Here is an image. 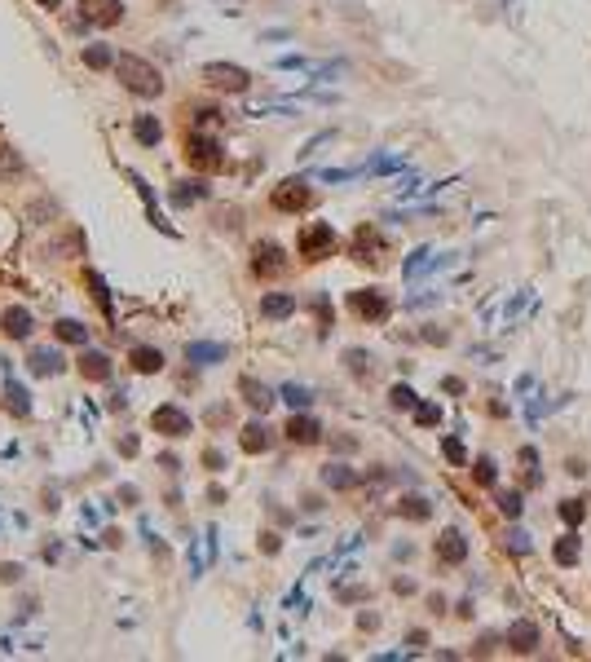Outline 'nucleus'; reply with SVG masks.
I'll return each mask as SVG.
<instances>
[{
	"mask_svg": "<svg viewBox=\"0 0 591 662\" xmlns=\"http://www.w3.org/2000/svg\"><path fill=\"white\" fill-rule=\"evenodd\" d=\"M115 76H119V84H124L128 93H137V98H159L164 93V71L155 62H146V58H137V53H119L115 58Z\"/></svg>",
	"mask_w": 591,
	"mask_h": 662,
	"instance_id": "obj_1",
	"label": "nucleus"
},
{
	"mask_svg": "<svg viewBox=\"0 0 591 662\" xmlns=\"http://www.w3.org/2000/svg\"><path fill=\"white\" fill-rule=\"evenodd\" d=\"M186 164L195 168V173H221L225 168V146L212 137V132H203V128H190L186 132Z\"/></svg>",
	"mask_w": 591,
	"mask_h": 662,
	"instance_id": "obj_2",
	"label": "nucleus"
},
{
	"mask_svg": "<svg viewBox=\"0 0 591 662\" xmlns=\"http://www.w3.org/2000/svg\"><path fill=\"white\" fill-rule=\"evenodd\" d=\"M296 247H300V256H305V261L313 265V261L335 256V247H340V234H335V225H331V221H309L305 230H300Z\"/></svg>",
	"mask_w": 591,
	"mask_h": 662,
	"instance_id": "obj_3",
	"label": "nucleus"
},
{
	"mask_svg": "<svg viewBox=\"0 0 591 662\" xmlns=\"http://www.w3.org/2000/svg\"><path fill=\"white\" fill-rule=\"evenodd\" d=\"M150 428L159 433V437H168V442H181V437L195 433V419H190V411H181L177 402H164V406L150 411Z\"/></svg>",
	"mask_w": 591,
	"mask_h": 662,
	"instance_id": "obj_4",
	"label": "nucleus"
},
{
	"mask_svg": "<svg viewBox=\"0 0 591 662\" xmlns=\"http://www.w3.org/2000/svg\"><path fill=\"white\" fill-rule=\"evenodd\" d=\"M199 76H203V84L216 89V93H247V89H252V71L234 67V62H208Z\"/></svg>",
	"mask_w": 591,
	"mask_h": 662,
	"instance_id": "obj_5",
	"label": "nucleus"
},
{
	"mask_svg": "<svg viewBox=\"0 0 591 662\" xmlns=\"http://www.w3.org/2000/svg\"><path fill=\"white\" fill-rule=\"evenodd\" d=\"M349 309L362 318V322H384L393 314V300L380 292V287H358V292H349Z\"/></svg>",
	"mask_w": 591,
	"mask_h": 662,
	"instance_id": "obj_6",
	"label": "nucleus"
},
{
	"mask_svg": "<svg viewBox=\"0 0 591 662\" xmlns=\"http://www.w3.org/2000/svg\"><path fill=\"white\" fill-rule=\"evenodd\" d=\"M287 270V252L274 243V238H261L256 247H252V274L256 279H279Z\"/></svg>",
	"mask_w": 591,
	"mask_h": 662,
	"instance_id": "obj_7",
	"label": "nucleus"
},
{
	"mask_svg": "<svg viewBox=\"0 0 591 662\" xmlns=\"http://www.w3.org/2000/svg\"><path fill=\"white\" fill-rule=\"evenodd\" d=\"M270 203L279 212H305L309 203H313V190L300 182V177H287V182H279L274 186V195H270Z\"/></svg>",
	"mask_w": 591,
	"mask_h": 662,
	"instance_id": "obj_8",
	"label": "nucleus"
},
{
	"mask_svg": "<svg viewBox=\"0 0 591 662\" xmlns=\"http://www.w3.org/2000/svg\"><path fill=\"white\" fill-rule=\"evenodd\" d=\"M283 437L292 442V446H318V442H322V424H318L309 411H292V419H287V428H283Z\"/></svg>",
	"mask_w": 591,
	"mask_h": 662,
	"instance_id": "obj_9",
	"label": "nucleus"
},
{
	"mask_svg": "<svg viewBox=\"0 0 591 662\" xmlns=\"http://www.w3.org/2000/svg\"><path fill=\"white\" fill-rule=\"evenodd\" d=\"M238 446H243L247 455H265L274 446V428L265 424V415H256V419H247L243 424V433H238Z\"/></svg>",
	"mask_w": 591,
	"mask_h": 662,
	"instance_id": "obj_10",
	"label": "nucleus"
},
{
	"mask_svg": "<svg viewBox=\"0 0 591 662\" xmlns=\"http://www.w3.org/2000/svg\"><path fill=\"white\" fill-rule=\"evenodd\" d=\"M80 9L84 22H93V27H115L124 18V0H80Z\"/></svg>",
	"mask_w": 591,
	"mask_h": 662,
	"instance_id": "obj_11",
	"label": "nucleus"
},
{
	"mask_svg": "<svg viewBox=\"0 0 591 662\" xmlns=\"http://www.w3.org/2000/svg\"><path fill=\"white\" fill-rule=\"evenodd\" d=\"M76 371H80L84 380H93V384H106L115 367H111V358H106L102 349H84V354L76 358Z\"/></svg>",
	"mask_w": 591,
	"mask_h": 662,
	"instance_id": "obj_12",
	"label": "nucleus"
},
{
	"mask_svg": "<svg viewBox=\"0 0 591 662\" xmlns=\"http://www.w3.org/2000/svg\"><path fill=\"white\" fill-rule=\"evenodd\" d=\"M238 393H243V402H247L256 415H265L274 402H279V393H274L270 384H261L256 376H243V380H238Z\"/></svg>",
	"mask_w": 591,
	"mask_h": 662,
	"instance_id": "obj_13",
	"label": "nucleus"
},
{
	"mask_svg": "<svg viewBox=\"0 0 591 662\" xmlns=\"http://www.w3.org/2000/svg\"><path fill=\"white\" fill-rule=\"evenodd\" d=\"M437 561H446V565H464L468 561V539H464V530H441L437 534Z\"/></svg>",
	"mask_w": 591,
	"mask_h": 662,
	"instance_id": "obj_14",
	"label": "nucleus"
},
{
	"mask_svg": "<svg viewBox=\"0 0 591 662\" xmlns=\"http://www.w3.org/2000/svg\"><path fill=\"white\" fill-rule=\"evenodd\" d=\"M31 327H35V318H31V309H22V305H9L5 314H0V331H5L9 340H27Z\"/></svg>",
	"mask_w": 591,
	"mask_h": 662,
	"instance_id": "obj_15",
	"label": "nucleus"
},
{
	"mask_svg": "<svg viewBox=\"0 0 591 662\" xmlns=\"http://www.w3.org/2000/svg\"><path fill=\"white\" fill-rule=\"evenodd\" d=\"M128 367L137 371V376H159V371H164V349H155V345H132Z\"/></svg>",
	"mask_w": 591,
	"mask_h": 662,
	"instance_id": "obj_16",
	"label": "nucleus"
},
{
	"mask_svg": "<svg viewBox=\"0 0 591 662\" xmlns=\"http://www.w3.org/2000/svg\"><path fill=\"white\" fill-rule=\"evenodd\" d=\"M508 649H512V654H534V649H538V622L516 618L508 627Z\"/></svg>",
	"mask_w": 591,
	"mask_h": 662,
	"instance_id": "obj_17",
	"label": "nucleus"
},
{
	"mask_svg": "<svg viewBox=\"0 0 591 662\" xmlns=\"http://www.w3.org/2000/svg\"><path fill=\"white\" fill-rule=\"evenodd\" d=\"M67 363H62V354L58 349H49V345H35L31 354H27V371L31 376H58Z\"/></svg>",
	"mask_w": 591,
	"mask_h": 662,
	"instance_id": "obj_18",
	"label": "nucleus"
},
{
	"mask_svg": "<svg viewBox=\"0 0 591 662\" xmlns=\"http://www.w3.org/2000/svg\"><path fill=\"white\" fill-rule=\"evenodd\" d=\"M578 557H583V539H578V530H565L556 543H552V561H556L561 570H574Z\"/></svg>",
	"mask_w": 591,
	"mask_h": 662,
	"instance_id": "obj_19",
	"label": "nucleus"
},
{
	"mask_svg": "<svg viewBox=\"0 0 591 662\" xmlns=\"http://www.w3.org/2000/svg\"><path fill=\"white\" fill-rule=\"evenodd\" d=\"M225 358H230V349L216 345V340H195V345H186V363H195V367H216V363H225Z\"/></svg>",
	"mask_w": 591,
	"mask_h": 662,
	"instance_id": "obj_20",
	"label": "nucleus"
},
{
	"mask_svg": "<svg viewBox=\"0 0 591 662\" xmlns=\"http://www.w3.org/2000/svg\"><path fill=\"white\" fill-rule=\"evenodd\" d=\"M292 314H296V296H292V292H265V296H261V318L283 322V318H292Z\"/></svg>",
	"mask_w": 591,
	"mask_h": 662,
	"instance_id": "obj_21",
	"label": "nucleus"
},
{
	"mask_svg": "<svg viewBox=\"0 0 591 662\" xmlns=\"http://www.w3.org/2000/svg\"><path fill=\"white\" fill-rule=\"evenodd\" d=\"M358 481H362L358 468H349V464H340V460L322 464V486H327V490H353Z\"/></svg>",
	"mask_w": 591,
	"mask_h": 662,
	"instance_id": "obj_22",
	"label": "nucleus"
},
{
	"mask_svg": "<svg viewBox=\"0 0 591 662\" xmlns=\"http://www.w3.org/2000/svg\"><path fill=\"white\" fill-rule=\"evenodd\" d=\"M380 247H384V238H380L376 225H358L353 230V261H380L376 256Z\"/></svg>",
	"mask_w": 591,
	"mask_h": 662,
	"instance_id": "obj_23",
	"label": "nucleus"
},
{
	"mask_svg": "<svg viewBox=\"0 0 591 662\" xmlns=\"http://www.w3.org/2000/svg\"><path fill=\"white\" fill-rule=\"evenodd\" d=\"M0 406H5V415H14V419H27V415H31V393L22 389V384H14V380H9V384H5V397H0Z\"/></svg>",
	"mask_w": 591,
	"mask_h": 662,
	"instance_id": "obj_24",
	"label": "nucleus"
},
{
	"mask_svg": "<svg viewBox=\"0 0 591 662\" xmlns=\"http://www.w3.org/2000/svg\"><path fill=\"white\" fill-rule=\"evenodd\" d=\"M208 199V182L203 177H190V182H177L173 186V208H190V203Z\"/></svg>",
	"mask_w": 591,
	"mask_h": 662,
	"instance_id": "obj_25",
	"label": "nucleus"
},
{
	"mask_svg": "<svg viewBox=\"0 0 591 662\" xmlns=\"http://www.w3.org/2000/svg\"><path fill=\"white\" fill-rule=\"evenodd\" d=\"M132 137H137V146H159V141H164V124L155 115H137V119H132Z\"/></svg>",
	"mask_w": 591,
	"mask_h": 662,
	"instance_id": "obj_26",
	"label": "nucleus"
},
{
	"mask_svg": "<svg viewBox=\"0 0 591 662\" xmlns=\"http://www.w3.org/2000/svg\"><path fill=\"white\" fill-rule=\"evenodd\" d=\"M556 516H561L570 530H578V525L591 516V499H561V503H556Z\"/></svg>",
	"mask_w": 591,
	"mask_h": 662,
	"instance_id": "obj_27",
	"label": "nucleus"
},
{
	"mask_svg": "<svg viewBox=\"0 0 591 662\" xmlns=\"http://www.w3.org/2000/svg\"><path fill=\"white\" fill-rule=\"evenodd\" d=\"M53 336H58L62 345H80V349L89 345V327H84L80 318H58V322H53Z\"/></svg>",
	"mask_w": 591,
	"mask_h": 662,
	"instance_id": "obj_28",
	"label": "nucleus"
},
{
	"mask_svg": "<svg viewBox=\"0 0 591 662\" xmlns=\"http://www.w3.org/2000/svg\"><path fill=\"white\" fill-rule=\"evenodd\" d=\"M393 512H397V516H406V521H428V516H432V503H428L424 495H402Z\"/></svg>",
	"mask_w": 591,
	"mask_h": 662,
	"instance_id": "obj_29",
	"label": "nucleus"
},
{
	"mask_svg": "<svg viewBox=\"0 0 591 662\" xmlns=\"http://www.w3.org/2000/svg\"><path fill=\"white\" fill-rule=\"evenodd\" d=\"M473 481L481 490H494V486H499V464H494L490 455H477V460H473Z\"/></svg>",
	"mask_w": 591,
	"mask_h": 662,
	"instance_id": "obj_30",
	"label": "nucleus"
},
{
	"mask_svg": "<svg viewBox=\"0 0 591 662\" xmlns=\"http://www.w3.org/2000/svg\"><path fill=\"white\" fill-rule=\"evenodd\" d=\"M494 503H499V512L508 516V521H521V512H525V495H521V490H494Z\"/></svg>",
	"mask_w": 591,
	"mask_h": 662,
	"instance_id": "obj_31",
	"label": "nucleus"
},
{
	"mask_svg": "<svg viewBox=\"0 0 591 662\" xmlns=\"http://www.w3.org/2000/svg\"><path fill=\"white\" fill-rule=\"evenodd\" d=\"M84 67L89 71H115V53L106 49V44H84Z\"/></svg>",
	"mask_w": 591,
	"mask_h": 662,
	"instance_id": "obj_32",
	"label": "nucleus"
},
{
	"mask_svg": "<svg viewBox=\"0 0 591 662\" xmlns=\"http://www.w3.org/2000/svg\"><path fill=\"white\" fill-rule=\"evenodd\" d=\"M424 270H432V247H428V243H424V247H415L411 256L402 261V279H419Z\"/></svg>",
	"mask_w": 591,
	"mask_h": 662,
	"instance_id": "obj_33",
	"label": "nucleus"
},
{
	"mask_svg": "<svg viewBox=\"0 0 591 662\" xmlns=\"http://www.w3.org/2000/svg\"><path fill=\"white\" fill-rule=\"evenodd\" d=\"M279 397L292 411H309V402H313V389H305V384H283L279 389Z\"/></svg>",
	"mask_w": 591,
	"mask_h": 662,
	"instance_id": "obj_34",
	"label": "nucleus"
},
{
	"mask_svg": "<svg viewBox=\"0 0 591 662\" xmlns=\"http://www.w3.org/2000/svg\"><path fill=\"white\" fill-rule=\"evenodd\" d=\"M84 283H89V292H93V300L102 305V314H111V287H106V279L98 270H84Z\"/></svg>",
	"mask_w": 591,
	"mask_h": 662,
	"instance_id": "obj_35",
	"label": "nucleus"
},
{
	"mask_svg": "<svg viewBox=\"0 0 591 662\" xmlns=\"http://www.w3.org/2000/svg\"><path fill=\"white\" fill-rule=\"evenodd\" d=\"M389 406H393V411H415L419 393L411 389V384H393V389H389Z\"/></svg>",
	"mask_w": 591,
	"mask_h": 662,
	"instance_id": "obj_36",
	"label": "nucleus"
},
{
	"mask_svg": "<svg viewBox=\"0 0 591 662\" xmlns=\"http://www.w3.org/2000/svg\"><path fill=\"white\" fill-rule=\"evenodd\" d=\"M22 177V155L14 146H0V182H14Z\"/></svg>",
	"mask_w": 591,
	"mask_h": 662,
	"instance_id": "obj_37",
	"label": "nucleus"
},
{
	"mask_svg": "<svg viewBox=\"0 0 591 662\" xmlns=\"http://www.w3.org/2000/svg\"><path fill=\"white\" fill-rule=\"evenodd\" d=\"M503 548H508L512 557H529V552H534V543H529V534H525L521 525H512L508 534H503Z\"/></svg>",
	"mask_w": 591,
	"mask_h": 662,
	"instance_id": "obj_38",
	"label": "nucleus"
},
{
	"mask_svg": "<svg viewBox=\"0 0 591 662\" xmlns=\"http://www.w3.org/2000/svg\"><path fill=\"white\" fill-rule=\"evenodd\" d=\"M344 367L353 371V376H371V354L367 349H344Z\"/></svg>",
	"mask_w": 591,
	"mask_h": 662,
	"instance_id": "obj_39",
	"label": "nucleus"
},
{
	"mask_svg": "<svg viewBox=\"0 0 591 662\" xmlns=\"http://www.w3.org/2000/svg\"><path fill=\"white\" fill-rule=\"evenodd\" d=\"M415 424H419V428H437V424H441V406H437V402H419V406H415Z\"/></svg>",
	"mask_w": 591,
	"mask_h": 662,
	"instance_id": "obj_40",
	"label": "nucleus"
},
{
	"mask_svg": "<svg viewBox=\"0 0 591 662\" xmlns=\"http://www.w3.org/2000/svg\"><path fill=\"white\" fill-rule=\"evenodd\" d=\"M441 455H446V460H450L455 468H464V464H468V451H464V442H459V437H441Z\"/></svg>",
	"mask_w": 591,
	"mask_h": 662,
	"instance_id": "obj_41",
	"label": "nucleus"
},
{
	"mask_svg": "<svg viewBox=\"0 0 591 662\" xmlns=\"http://www.w3.org/2000/svg\"><path fill=\"white\" fill-rule=\"evenodd\" d=\"M367 596H371V587H335V600H344V605H362Z\"/></svg>",
	"mask_w": 591,
	"mask_h": 662,
	"instance_id": "obj_42",
	"label": "nucleus"
},
{
	"mask_svg": "<svg viewBox=\"0 0 591 662\" xmlns=\"http://www.w3.org/2000/svg\"><path fill=\"white\" fill-rule=\"evenodd\" d=\"M313 314H318V327H322V331H327L331 322H335V314H331V300H327V296H318V300H313Z\"/></svg>",
	"mask_w": 591,
	"mask_h": 662,
	"instance_id": "obj_43",
	"label": "nucleus"
},
{
	"mask_svg": "<svg viewBox=\"0 0 591 662\" xmlns=\"http://www.w3.org/2000/svg\"><path fill=\"white\" fill-rule=\"evenodd\" d=\"M190 119H195V128H208V124H216V119H221V111H212V106H195V111H190Z\"/></svg>",
	"mask_w": 591,
	"mask_h": 662,
	"instance_id": "obj_44",
	"label": "nucleus"
},
{
	"mask_svg": "<svg viewBox=\"0 0 591 662\" xmlns=\"http://www.w3.org/2000/svg\"><path fill=\"white\" fill-rule=\"evenodd\" d=\"M261 552H265V557H279V552H283V534L265 530V534H261Z\"/></svg>",
	"mask_w": 591,
	"mask_h": 662,
	"instance_id": "obj_45",
	"label": "nucleus"
},
{
	"mask_svg": "<svg viewBox=\"0 0 591 662\" xmlns=\"http://www.w3.org/2000/svg\"><path fill=\"white\" fill-rule=\"evenodd\" d=\"M203 468H208V473H225V455L216 446H208V451H203Z\"/></svg>",
	"mask_w": 591,
	"mask_h": 662,
	"instance_id": "obj_46",
	"label": "nucleus"
},
{
	"mask_svg": "<svg viewBox=\"0 0 591 662\" xmlns=\"http://www.w3.org/2000/svg\"><path fill=\"white\" fill-rule=\"evenodd\" d=\"M428 645V631L424 627H415V631H406V654H419V649Z\"/></svg>",
	"mask_w": 591,
	"mask_h": 662,
	"instance_id": "obj_47",
	"label": "nucleus"
},
{
	"mask_svg": "<svg viewBox=\"0 0 591 662\" xmlns=\"http://www.w3.org/2000/svg\"><path fill=\"white\" fill-rule=\"evenodd\" d=\"M22 579V565L18 561H0V583H18Z\"/></svg>",
	"mask_w": 591,
	"mask_h": 662,
	"instance_id": "obj_48",
	"label": "nucleus"
},
{
	"mask_svg": "<svg viewBox=\"0 0 591 662\" xmlns=\"http://www.w3.org/2000/svg\"><path fill=\"white\" fill-rule=\"evenodd\" d=\"M441 393H450V397H464V393H468V384H464L459 376H446V380H441Z\"/></svg>",
	"mask_w": 591,
	"mask_h": 662,
	"instance_id": "obj_49",
	"label": "nucleus"
},
{
	"mask_svg": "<svg viewBox=\"0 0 591 662\" xmlns=\"http://www.w3.org/2000/svg\"><path fill=\"white\" fill-rule=\"evenodd\" d=\"M230 419H234V415H230V406H212V411H208V424H212V428L230 424Z\"/></svg>",
	"mask_w": 591,
	"mask_h": 662,
	"instance_id": "obj_50",
	"label": "nucleus"
},
{
	"mask_svg": "<svg viewBox=\"0 0 591 662\" xmlns=\"http://www.w3.org/2000/svg\"><path fill=\"white\" fill-rule=\"evenodd\" d=\"M525 305H529V292H516V296L508 300V318H516V314H521Z\"/></svg>",
	"mask_w": 591,
	"mask_h": 662,
	"instance_id": "obj_51",
	"label": "nucleus"
},
{
	"mask_svg": "<svg viewBox=\"0 0 591 662\" xmlns=\"http://www.w3.org/2000/svg\"><path fill=\"white\" fill-rule=\"evenodd\" d=\"M424 340H428V345H450V331H441V327H424Z\"/></svg>",
	"mask_w": 591,
	"mask_h": 662,
	"instance_id": "obj_52",
	"label": "nucleus"
},
{
	"mask_svg": "<svg viewBox=\"0 0 591 662\" xmlns=\"http://www.w3.org/2000/svg\"><path fill=\"white\" fill-rule=\"evenodd\" d=\"M521 464L529 468V473H538V451L534 446H521Z\"/></svg>",
	"mask_w": 591,
	"mask_h": 662,
	"instance_id": "obj_53",
	"label": "nucleus"
},
{
	"mask_svg": "<svg viewBox=\"0 0 591 662\" xmlns=\"http://www.w3.org/2000/svg\"><path fill=\"white\" fill-rule=\"evenodd\" d=\"M106 411H128V393L119 389V393H111V402H106Z\"/></svg>",
	"mask_w": 591,
	"mask_h": 662,
	"instance_id": "obj_54",
	"label": "nucleus"
},
{
	"mask_svg": "<svg viewBox=\"0 0 591 662\" xmlns=\"http://www.w3.org/2000/svg\"><path fill=\"white\" fill-rule=\"evenodd\" d=\"M119 499H124V508H137V486H119Z\"/></svg>",
	"mask_w": 591,
	"mask_h": 662,
	"instance_id": "obj_55",
	"label": "nucleus"
},
{
	"mask_svg": "<svg viewBox=\"0 0 591 662\" xmlns=\"http://www.w3.org/2000/svg\"><path fill=\"white\" fill-rule=\"evenodd\" d=\"M358 627L362 631H376L380 627V613H358Z\"/></svg>",
	"mask_w": 591,
	"mask_h": 662,
	"instance_id": "obj_56",
	"label": "nucleus"
},
{
	"mask_svg": "<svg viewBox=\"0 0 591 662\" xmlns=\"http://www.w3.org/2000/svg\"><path fill=\"white\" fill-rule=\"evenodd\" d=\"M279 67H283V71H292V67L300 71V67H309V62H305V58H300V53H287V58H279Z\"/></svg>",
	"mask_w": 591,
	"mask_h": 662,
	"instance_id": "obj_57",
	"label": "nucleus"
},
{
	"mask_svg": "<svg viewBox=\"0 0 591 662\" xmlns=\"http://www.w3.org/2000/svg\"><path fill=\"white\" fill-rule=\"evenodd\" d=\"M393 592L397 596H411L415 592V579H393Z\"/></svg>",
	"mask_w": 591,
	"mask_h": 662,
	"instance_id": "obj_58",
	"label": "nucleus"
},
{
	"mask_svg": "<svg viewBox=\"0 0 591 662\" xmlns=\"http://www.w3.org/2000/svg\"><path fill=\"white\" fill-rule=\"evenodd\" d=\"M565 473H570V477H587V464L583 460H570V464H565Z\"/></svg>",
	"mask_w": 591,
	"mask_h": 662,
	"instance_id": "obj_59",
	"label": "nucleus"
},
{
	"mask_svg": "<svg viewBox=\"0 0 591 662\" xmlns=\"http://www.w3.org/2000/svg\"><path fill=\"white\" fill-rule=\"evenodd\" d=\"M102 539H106V548H119V543H124V534H119V530H106Z\"/></svg>",
	"mask_w": 591,
	"mask_h": 662,
	"instance_id": "obj_60",
	"label": "nucleus"
},
{
	"mask_svg": "<svg viewBox=\"0 0 591 662\" xmlns=\"http://www.w3.org/2000/svg\"><path fill=\"white\" fill-rule=\"evenodd\" d=\"M35 5H44V9H58V5H62V0H35Z\"/></svg>",
	"mask_w": 591,
	"mask_h": 662,
	"instance_id": "obj_61",
	"label": "nucleus"
}]
</instances>
